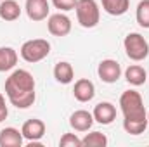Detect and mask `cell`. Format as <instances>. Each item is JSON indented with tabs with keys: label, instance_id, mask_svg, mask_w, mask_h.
<instances>
[{
	"label": "cell",
	"instance_id": "2e32d148",
	"mask_svg": "<svg viewBox=\"0 0 149 147\" xmlns=\"http://www.w3.org/2000/svg\"><path fill=\"white\" fill-rule=\"evenodd\" d=\"M17 64V52L12 47H0V73L10 71Z\"/></svg>",
	"mask_w": 149,
	"mask_h": 147
},
{
	"label": "cell",
	"instance_id": "cb8c5ba5",
	"mask_svg": "<svg viewBox=\"0 0 149 147\" xmlns=\"http://www.w3.org/2000/svg\"><path fill=\"white\" fill-rule=\"evenodd\" d=\"M7 116H9V109H7V106H5V97L0 94V123L5 121Z\"/></svg>",
	"mask_w": 149,
	"mask_h": 147
},
{
	"label": "cell",
	"instance_id": "277c9868",
	"mask_svg": "<svg viewBox=\"0 0 149 147\" xmlns=\"http://www.w3.org/2000/svg\"><path fill=\"white\" fill-rule=\"evenodd\" d=\"M21 57L26 61V62H40L43 61L49 54H50V43L43 38H33V40H28L21 45Z\"/></svg>",
	"mask_w": 149,
	"mask_h": 147
},
{
	"label": "cell",
	"instance_id": "7c38bea8",
	"mask_svg": "<svg viewBox=\"0 0 149 147\" xmlns=\"http://www.w3.org/2000/svg\"><path fill=\"white\" fill-rule=\"evenodd\" d=\"M92 116H94V121L101 125H111L116 119V107L111 102H99L92 111Z\"/></svg>",
	"mask_w": 149,
	"mask_h": 147
},
{
	"label": "cell",
	"instance_id": "3957f363",
	"mask_svg": "<svg viewBox=\"0 0 149 147\" xmlns=\"http://www.w3.org/2000/svg\"><path fill=\"white\" fill-rule=\"evenodd\" d=\"M76 19L83 28H95L101 19V10L95 0H78L76 2Z\"/></svg>",
	"mask_w": 149,
	"mask_h": 147
},
{
	"label": "cell",
	"instance_id": "30bf717a",
	"mask_svg": "<svg viewBox=\"0 0 149 147\" xmlns=\"http://www.w3.org/2000/svg\"><path fill=\"white\" fill-rule=\"evenodd\" d=\"M73 95L78 102H90L95 95V85L87 78H80L74 81Z\"/></svg>",
	"mask_w": 149,
	"mask_h": 147
},
{
	"label": "cell",
	"instance_id": "e0dca14e",
	"mask_svg": "<svg viewBox=\"0 0 149 147\" xmlns=\"http://www.w3.org/2000/svg\"><path fill=\"white\" fill-rule=\"evenodd\" d=\"M146 78H148L146 69H144L142 66H139V64H132V66H128V68L125 69V80H127L130 85H134V87L144 85Z\"/></svg>",
	"mask_w": 149,
	"mask_h": 147
},
{
	"label": "cell",
	"instance_id": "6da1fadb",
	"mask_svg": "<svg viewBox=\"0 0 149 147\" xmlns=\"http://www.w3.org/2000/svg\"><path fill=\"white\" fill-rule=\"evenodd\" d=\"M35 78L26 69H16L5 80V95L9 102L17 109H28L37 99Z\"/></svg>",
	"mask_w": 149,
	"mask_h": 147
},
{
	"label": "cell",
	"instance_id": "ba28073f",
	"mask_svg": "<svg viewBox=\"0 0 149 147\" xmlns=\"http://www.w3.org/2000/svg\"><path fill=\"white\" fill-rule=\"evenodd\" d=\"M24 9H26V14L31 21H43L47 19L49 12H50V5H49V0H26L24 3Z\"/></svg>",
	"mask_w": 149,
	"mask_h": 147
},
{
	"label": "cell",
	"instance_id": "d6986e66",
	"mask_svg": "<svg viewBox=\"0 0 149 147\" xmlns=\"http://www.w3.org/2000/svg\"><path fill=\"white\" fill-rule=\"evenodd\" d=\"M81 146L85 147H106L108 146V137L101 132H90L81 139Z\"/></svg>",
	"mask_w": 149,
	"mask_h": 147
},
{
	"label": "cell",
	"instance_id": "5b68a950",
	"mask_svg": "<svg viewBox=\"0 0 149 147\" xmlns=\"http://www.w3.org/2000/svg\"><path fill=\"white\" fill-rule=\"evenodd\" d=\"M123 47H125L127 57L135 62L144 61L149 55V43L141 33H128L123 40Z\"/></svg>",
	"mask_w": 149,
	"mask_h": 147
},
{
	"label": "cell",
	"instance_id": "d4e9b609",
	"mask_svg": "<svg viewBox=\"0 0 149 147\" xmlns=\"http://www.w3.org/2000/svg\"><path fill=\"white\" fill-rule=\"evenodd\" d=\"M148 121H149V112H148Z\"/></svg>",
	"mask_w": 149,
	"mask_h": 147
},
{
	"label": "cell",
	"instance_id": "44dd1931",
	"mask_svg": "<svg viewBox=\"0 0 149 147\" xmlns=\"http://www.w3.org/2000/svg\"><path fill=\"white\" fill-rule=\"evenodd\" d=\"M135 17L141 28H149V0H141L135 10Z\"/></svg>",
	"mask_w": 149,
	"mask_h": 147
},
{
	"label": "cell",
	"instance_id": "7402d4cb",
	"mask_svg": "<svg viewBox=\"0 0 149 147\" xmlns=\"http://www.w3.org/2000/svg\"><path fill=\"white\" fill-rule=\"evenodd\" d=\"M61 147H81V139L76 137V133H64L59 140Z\"/></svg>",
	"mask_w": 149,
	"mask_h": 147
},
{
	"label": "cell",
	"instance_id": "7a4b0ae2",
	"mask_svg": "<svg viewBox=\"0 0 149 147\" xmlns=\"http://www.w3.org/2000/svg\"><path fill=\"white\" fill-rule=\"evenodd\" d=\"M120 109L123 112V118L128 121L135 119H148V111L144 107L142 97L135 90H127L120 97Z\"/></svg>",
	"mask_w": 149,
	"mask_h": 147
},
{
	"label": "cell",
	"instance_id": "8992f818",
	"mask_svg": "<svg viewBox=\"0 0 149 147\" xmlns=\"http://www.w3.org/2000/svg\"><path fill=\"white\" fill-rule=\"evenodd\" d=\"M47 28H49V33L54 37H66L71 31V19L63 12L52 14L47 19Z\"/></svg>",
	"mask_w": 149,
	"mask_h": 147
},
{
	"label": "cell",
	"instance_id": "484cf974",
	"mask_svg": "<svg viewBox=\"0 0 149 147\" xmlns=\"http://www.w3.org/2000/svg\"><path fill=\"white\" fill-rule=\"evenodd\" d=\"M0 2H2V0H0Z\"/></svg>",
	"mask_w": 149,
	"mask_h": 147
},
{
	"label": "cell",
	"instance_id": "603a6c76",
	"mask_svg": "<svg viewBox=\"0 0 149 147\" xmlns=\"http://www.w3.org/2000/svg\"><path fill=\"white\" fill-rule=\"evenodd\" d=\"M76 2H78V0H52L54 7L59 9V10H63V12L73 10L74 7H76Z\"/></svg>",
	"mask_w": 149,
	"mask_h": 147
},
{
	"label": "cell",
	"instance_id": "5bb4252c",
	"mask_svg": "<svg viewBox=\"0 0 149 147\" xmlns=\"http://www.w3.org/2000/svg\"><path fill=\"white\" fill-rule=\"evenodd\" d=\"M21 16V5L16 0H2L0 2V19L12 23L16 19H19Z\"/></svg>",
	"mask_w": 149,
	"mask_h": 147
},
{
	"label": "cell",
	"instance_id": "4fadbf2b",
	"mask_svg": "<svg viewBox=\"0 0 149 147\" xmlns=\"http://www.w3.org/2000/svg\"><path fill=\"white\" fill-rule=\"evenodd\" d=\"M23 142L24 137L17 128L7 126L0 132V147H21Z\"/></svg>",
	"mask_w": 149,
	"mask_h": 147
},
{
	"label": "cell",
	"instance_id": "9a60e30c",
	"mask_svg": "<svg viewBox=\"0 0 149 147\" xmlns=\"http://www.w3.org/2000/svg\"><path fill=\"white\" fill-rule=\"evenodd\" d=\"M54 78L61 85H70L74 80V69L68 61H61L54 66Z\"/></svg>",
	"mask_w": 149,
	"mask_h": 147
},
{
	"label": "cell",
	"instance_id": "ac0fdd59",
	"mask_svg": "<svg viewBox=\"0 0 149 147\" xmlns=\"http://www.w3.org/2000/svg\"><path fill=\"white\" fill-rule=\"evenodd\" d=\"M101 3L109 16H123L130 9V0H101Z\"/></svg>",
	"mask_w": 149,
	"mask_h": 147
},
{
	"label": "cell",
	"instance_id": "9c48e42d",
	"mask_svg": "<svg viewBox=\"0 0 149 147\" xmlns=\"http://www.w3.org/2000/svg\"><path fill=\"white\" fill-rule=\"evenodd\" d=\"M21 133L28 142H38L45 135V123L38 118H31V119L23 123Z\"/></svg>",
	"mask_w": 149,
	"mask_h": 147
},
{
	"label": "cell",
	"instance_id": "52a82bcc",
	"mask_svg": "<svg viewBox=\"0 0 149 147\" xmlns=\"http://www.w3.org/2000/svg\"><path fill=\"white\" fill-rule=\"evenodd\" d=\"M97 74L104 83H116L121 76V66L114 59H104L97 68Z\"/></svg>",
	"mask_w": 149,
	"mask_h": 147
},
{
	"label": "cell",
	"instance_id": "ffe728a7",
	"mask_svg": "<svg viewBox=\"0 0 149 147\" xmlns=\"http://www.w3.org/2000/svg\"><path fill=\"white\" fill-rule=\"evenodd\" d=\"M149 121L148 119H135V121H128V119H123V130L130 135H141L146 132Z\"/></svg>",
	"mask_w": 149,
	"mask_h": 147
},
{
	"label": "cell",
	"instance_id": "8fae6325",
	"mask_svg": "<svg viewBox=\"0 0 149 147\" xmlns=\"http://www.w3.org/2000/svg\"><path fill=\"white\" fill-rule=\"evenodd\" d=\"M70 125L74 132H88L94 125V116L88 111L78 109L70 116Z\"/></svg>",
	"mask_w": 149,
	"mask_h": 147
}]
</instances>
